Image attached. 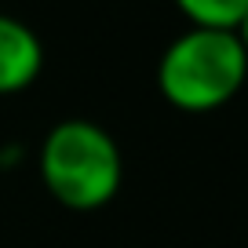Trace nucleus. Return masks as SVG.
<instances>
[{"mask_svg":"<svg viewBox=\"0 0 248 248\" xmlns=\"http://www.w3.org/2000/svg\"><path fill=\"white\" fill-rule=\"evenodd\" d=\"M124 179L113 135L92 121H59L40 142V183L70 212L106 208Z\"/></svg>","mask_w":248,"mask_h":248,"instance_id":"1","label":"nucleus"},{"mask_svg":"<svg viewBox=\"0 0 248 248\" xmlns=\"http://www.w3.org/2000/svg\"><path fill=\"white\" fill-rule=\"evenodd\" d=\"M248 55L233 30L190 26L164 47L157 62V88L175 109L208 113L245 88Z\"/></svg>","mask_w":248,"mask_h":248,"instance_id":"2","label":"nucleus"},{"mask_svg":"<svg viewBox=\"0 0 248 248\" xmlns=\"http://www.w3.org/2000/svg\"><path fill=\"white\" fill-rule=\"evenodd\" d=\"M44 70V44L22 18L0 15V95H18Z\"/></svg>","mask_w":248,"mask_h":248,"instance_id":"3","label":"nucleus"},{"mask_svg":"<svg viewBox=\"0 0 248 248\" xmlns=\"http://www.w3.org/2000/svg\"><path fill=\"white\" fill-rule=\"evenodd\" d=\"M175 8L201 30H237L245 18L248 0H175Z\"/></svg>","mask_w":248,"mask_h":248,"instance_id":"4","label":"nucleus"},{"mask_svg":"<svg viewBox=\"0 0 248 248\" xmlns=\"http://www.w3.org/2000/svg\"><path fill=\"white\" fill-rule=\"evenodd\" d=\"M233 33H237L241 47H245V55H248V11H245V18H241V22H237V30H233Z\"/></svg>","mask_w":248,"mask_h":248,"instance_id":"5","label":"nucleus"}]
</instances>
